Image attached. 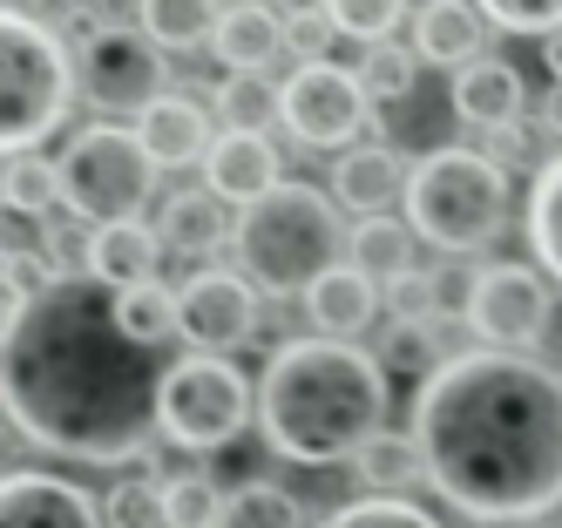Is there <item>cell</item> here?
I'll list each match as a JSON object with an SVG mask.
<instances>
[{
  "label": "cell",
  "mask_w": 562,
  "mask_h": 528,
  "mask_svg": "<svg viewBox=\"0 0 562 528\" xmlns=\"http://www.w3.org/2000/svg\"><path fill=\"white\" fill-rule=\"evenodd\" d=\"M414 224L407 217H359L352 224V244H346V265H359L367 278L393 284V278H407L414 271Z\"/></svg>",
  "instance_id": "26"
},
{
  "label": "cell",
  "mask_w": 562,
  "mask_h": 528,
  "mask_svg": "<svg viewBox=\"0 0 562 528\" xmlns=\"http://www.w3.org/2000/svg\"><path fill=\"white\" fill-rule=\"evenodd\" d=\"M156 231H164V244H170V251H183V258H204L211 244H231L237 217H224V196H217L211 183H196V190H177V196H164V211H156Z\"/></svg>",
  "instance_id": "22"
},
{
  "label": "cell",
  "mask_w": 562,
  "mask_h": 528,
  "mask_svg": "<svg viewBox=\"0 0 562 528\" xmlns=\"http://www.w3.org/2000/svg\"><path fill=\"white\" fill-rule=\"evenodd\" d=\"M224 21V0H136V27L156 41L164 55H183V48H204Z\"/></svg>",
  "instance_id": "24"
},
{
  "label": "cell",
  "mask_w": 562,
  "mask_h": 528,
  "mask_svg": "<svg viewBox=\"0 0 562 528\" xmlns=\"http://www.w3.org/2000/svg\"><path fill=\"white\" fill-rule=\"evenodd\" d=\"M217 528H305V502L278 481H245V487H231Z\"/></svg>",
  "instance_id": "29"
},
{
  "label": "cell",
  "mask_w": 562,
  "mask_h": 528,
  "mask_svg": "<svg viewBox=\"0 0 562 528\" xmlns=\"http://www.w3.org/2000/svg\"><path fill=\"white\" fill-rule=\"evenodd\" d=\"M271 8L285 21H299V14H326V0H271Z\"/></svg>",
  "instance_id": "43"
},
{
  "label": "cell",
  "mask_w": 562,
  "mask_h": 528,
  "mask_svg": "<svg viewBox=\"0 0 562 528\" xmlns=\"http://www.w3.org/2000/svg\"><path fill=\"white\" fill-rule=\"evenodd\" d=\"M258 427V386L237 359L217 352H183L164 373V400H156V434L183 454H224L231 440Z\"/></svg>",
  "instance_id": "8"
},
{
  "label": "cell",
  "mask_w": 562,
  "mask_h": 528,
  "mask_svg": "<svg viewBox=\"0 0 562 528\" xmlns=\"http://www.w3.org/2000/svg\"><path fill=\"white\" fill-rule=\"evenodd\" d=\"M0 196H8V217H48L61 203V162H48L42 149H8Z\"/></svg>",
  "instance_id": "28"
},
{
  "label": "cell",
  "mask_w": 562,
  "mask_h": 528,
  "mask_svg": "<svg viewBox=\"0 0 562 528\" xmlns=\"http://www.w3.org/2000/svg\"><path fill=\"white\" fill-rule=\"evenodd\" d=\"M521 237H529V258L562 284V149L536 170L529 203H521Z\"/></svg>",
  "instance_id": "23"
},
{
  "label": "cell",
  "mask_w": 562,
  "mask_h": 528,
  "mask_svg": "<svg viewBox=\"0 0 562 528\" xmlns=\"http://www.w3.org/2000/svg\"><path fill=\"white\" fill-rule=\"evenodd\" d=\"M224 487H217V474H204V468H183V474H170L164 481V528H217L224 521Z\"/></svg>",
  "instance_id": "30"
},
{
  "label": "cell",
  "mask_w": 562,
  "mask_h": 528,
  "mask_svg": "<svg viewBox=\"0 0 562 528\" xmlns=\"http://www.w3.org/2000/svg\"><path fill=\"white\" fill-rule=\"evenodd\" d=\"M407 224L420 244L448 258H474L508 231V211H515V183L508 170L474 149V143H440L414 162V183H407Z\"/></svg>",
  "instance_id": "5"
},
{
  "label": "cell",
  "mask_w": 562,
  "mask_h": 528,
  "mask_svg": "<svg viewBox=\"0 0 562 528\" xmlns=\"http://www.w3.org/2000/svg\"><path fill=\"white\" fill-rule=\"evenodd\" d=\"M75 75H82L89 109L109 115H143L149 102H164L170 89V61L143 27H82L75 41Z\"/></svg>",
  "instance_id": "11"
},
{
  "label": "cell",
  "mask_w": 562,
  "mask_h": 528,
  "mask_svg": "<svg viewBox=\"0 0 562 528\" xmlns=\"http://www.w3.org/2000/svg\"><path fill=\"white\" fill-rule=\"evenodd\" d=\"M0 528H109V515L82 481L42 474V468H8V481H0Z\"/></svg>",
  "instance_id": "13"
},
{
  "label": "cell",
  "mask_w": 562,
  "mask_h": 528,
  "mask_svg": "<svg viewBox=\"0 0 562 528\" xmlns=\"http://www.w3.org/2000/svg\"><path fill=\"white\" fill-rule=\"evenodd\" d=\"M61 278H68V271H61L48 251H27V244L14 237V244H8V318H14V312H27L34 299H48Z\"/></svg>",
  "instance_id": "36"
},
{
  "label": "cell",
  "mask_w": 562,
  "mask_h": 528,
  "mask_svg": "<svg viewBox=\"0 0 562 528\" xmlns=\"http://www.w3.org/2000/svg\"><path fill=\"white\" fill-rule=\"evenodd\" d=\"M136 136L143 149L156 156V170H190V162H204L217 149V115L204 102H190V96H164V102H149L136 115Z\"/></svg>",
  "instance_id": "17"
},
{
  "label": "cell",
  "mask_w": 562,
  "mask_h": 528,
  "mask_svg": "<svg viewBox=\"0 0 562 528\" xmlns=\"http://www.w3.org/2000/svg\"><path fill=\"white\" fill-rule=\"evenodd\" d=\"M407 183H414V162L393 143H359L333 162V196H339V211H352V224L393 217V203H407Z\"/></svg>",
  "instance_id": "14"
},
{
  "label": "cell",
  "mask_w": 562,
  "mask_h": 528,
  "mask_svg": "<svg viewBox=\"0 0 562 528\" xmlns=\"http://www.w3.org/2000/svg\"><path fill=\"white\" fill-rule=\"evenodd\" d=\"M352 474H359V487L367 495H400L407 502V487H420L427 481V454H420V440L414 434H373L367 440V454L352 461Z\"/></svg>",
  "instance_id": "25"
},
{
  "label": "cell",
  "mask_w": 562,
  "mask_h": 528,
  "mask_svg": "<svg viewBox=\"0 0 562 528\" xmlns=\"http://www.w3.org/2000/svg\"><path fill=\"white\" fill-rule=\"evenodd\" d=\"M333 41H339L333 14H299V21H285V55H299V61H333Z\"/></svg>",
  "instance_id": "40"
},
{
  "label": "cell",
  "mask_w": 562,
  "mask_h": 528,
  "mask_svg": "<svg viewBox=\"0 0 562 528\" xmlns=\"http://www.w3.org/2000/svg\"><path fill=\"white\" fill-rule=\"evenodd\" d=\"M278 122L299 149H359V136L373 130V96L359 68L339 61H299L278 81Z\"/></svg>",
  "instance_id": "10"
},
{
  "label": "cell",
  "mask_w": 562,
  "mask_h": 528,
  "mask_svg": "<svg viewBox=\"0 0 562 528\" xmlns=\"http://www.w3.org/2000/svg\"><path fill=\"white\" fill-rule=\"evenodd\" d=\"M542 130L562 143V89H555V81H549V96H542Z\"/></svg>",
  "instance_id": "41"
},
{
  "label": "cell",
  "mask_w": 562,
  "mask_h": 528,
  "mask_svg": "<svg viewBox=\"0 0 562 528\" xmlns=\"http://www.w3.org/2000/svg\"><path fill=\"white\" fill-rule=\"evenodd\" d=\"M326 14L346 41H359V48H380V41H393V27L407 21V0H326Z\"/></svg>",
  "instance_id": "35"
},
{
  "label": "cell",
  "mask_w": 562,
  "mask_h": 528,
  "mask_svg": "<svg viewBox=\"0 0 562 528\" xmlns=\"http://www.w3.org/2000/svg\"><path fill=\"white\" fill-rule=\"evenodd\" d=\"M440 284H448V278H440V271H407V278H393L386 284V305H393V318H440V312H448V292H440Z\"/></svg>",
  "instance_id": "39"
},
{
  "label": "cell",
  "mask_w": 562,
  "mask_h": 528,
  "mask_svg": "<svg viewBox=\"0 0 562 528\" xmlns=\"http://www.w3.org/2000/svg\"><path fill=\"white\" fill-rule=\"evenodd\" d=\"M217 130H265V115H278V89L265 75H224L211 89Z\"/></svg>",
  "instance_id": "32"
},
{
  "label": "cell",
  "mask_w": 562,
  "mask_h": 528,
  "mask_svg": "<svg viewBox=\"0 0 562 528\" xmlns=\"http://www.w3.org/2000/svg\"><path fill=\"white\" fill-rule=\"evenodd\" d=\"M481 41H488V14H481L474 0H420L407 48L434 68H468V61L488 55Z\"/></svg>",
  "instance_id": "21"
},
{
  "label": "cell",
  "mask_w": 562,
  "mask_h": 528,
  "mask_svg": "<svg viewBox=\"0 0 562 528\" xmlns=\"http://www.w3.org/2000/svg\"><path fill=\"white\" fill-rule=\"evenodd\" d=\"M352 231L339 224V196L305 177H285L271 196L245 203L231 231L237 271H245L265 299H305L326 271L346 265Z\"/></svg>",
  "instance_id": "4"
},
{
  "label": "cell",
  "mask_w": 562,
  "mask_h": 528,
  "mask_svg": "<svg viewBox=\"0 0 562 528\" xmlns=\"http://www.w3.org/2000/svg\"><path fill=\"white\" fill-rule=\"evenodd\" d=\"M115 318H123V333L149 352H164L170 339H183V305L164 278H149V284H130V292H115Z\"/></svg>",
  "instance_id": "27"
},
{
  "label": "cell",
  "mask_w": 562,
  "mask_h": 528,
  "mask_svg": "<svg viewBox=\"0 0 562 528\" xmlns=\"http://www.w3.org/2000/svg\"><path fill=\"white\" fill-rule=\"evenodd\" d=\"M211 55L231 75H265L278 55H285V14L271 0H224V21L211 34Z\"/></svg>",
  "instance_id": "19"
},
{
  "label": "cell",
  "mask_w": 562,
  "mask_h": 528,
  "mask_svg": "<svg viewBox=\"0 0 562 528\" xmlns=\"http://www.w3.org/2000/svg\"><path fill=\"white\" fill-rule=\"evenodd\" d=\"M170 359L123 333L115 292L82 278H61L48 299L8 318V420L55 461L82 468H156V400H164Z\"/></svg>",
  "instance_id": "1"
},
{
  "label": "cell",
  "mask_w": 562,
  "mask_h": 528,
  "mask_svg": "<svg viewBox=\"0 0 562 528\" xmlns=\"http://www.w3.org/2000/svg\"><path fill=\"white\" fill-rule=\"evenodd\" d=\"M102 515H109V528H164V481L123 474L102 495Z\"/></svg>",
  "instance_id": "37"
},
{
  "label": "cell",
  "mask_w": 562,
  "mask_h": 528,
  "mask_svg": "<svg viewBox=\"0 0 562 528\" xmlns=\"http://www.w3.org/2000/svg\"><path fill=\"white\" fill-rule=\"evenodd\" d=\"M61 162V211L75 224H136L156 196V156L143 149L136 122H89L75 130L68 149L55 156Z\"/></svg>",
  "instance_id": "7"
},
{
  "label": "cell",
  "mask_w": 562,
  "mask_h": 528,
  "mask_svg": "<svg viewBox=\"0 0 562 528\" xmlns=\"http://www.w3.org/2000/svg\"><path fill=\"white\" fill-rule=\"evenodd\" d=\"M448 102H454V115L468 122L474 136H502V130H515V122H521V109H529V89H521V68L515 61L481 55V61L454 68Z\"/></svg>",
  "instance_id": "15"
},
{
  "label": "cell",
  "mask_w": 562,
  "mask_h": 528,
  "mask_svg": "<svg viewBox=\"0 0 562 528\" xmlns=\"http://www.w3.org/2000/svg\"><path fill=\"white\" fill-rule=\"evenodd\" d=\"M299 305H305V318H312L318 339H352L359 346V333H367V325L380 318V305H386V284L367 278L359 265H339V271L318 278Z\"/></svg>",
  "instance_id": "18"
},
{
  "label": "cell",
  "mask_w": 562,
  "mask_h": 528,
  "mask_svg": "<svg viewBox=\"0 0 562 528\" xmlns=\"http://www.w3.org/2000/svg\"><path fill=\"white\" fill-rule=\"evenodd\" d=\"M164 231H156L149 217H136V224H109V231H89V258H82V271L95 278V284H109V292H130V284H149L156 278V265H164Z\"/></svg>",
  "instance_id": "20"
},
{
  "label": "cell",
  "mask_w": 562,
  "mask_h": 528,
  "mask_svg": "<svg viewBox=\"0 0 562 528\" xmlns=\"http://www.w3.org/2000/svg\"><path fill=\"white\" fill-rule=\"evenodd\" d=\"M258 284L245 271H224V265H196L177 284V305H183V346L190 352H217L231 359L237 346L258 339Z\"/></svg>",
  "instance_id": "12"
},
{
  "label": "cell",
  "mask_w": 562,
  "mask_h": 528,
  "mask_svg": "<svg viewBox=\"0 0 562 528\" xmlns=\"http://www.w3.org/2000/svg\"><path fill=\"white\" fill-rule=\"evenodd\" d=\"M0 61H8L0 136H8V149H42L68 122V102H75V89H82V75H75V48L42 14L8 8V21H0Z\"/></svg>",
  "instance_id": "6"
},
{
  "label": "cell",
  "mask_w": 562,
  "mask_h": 528,
  "mask_svg": "<svg viewBox=\"0 0 562 528\" xmlns=\"http://www.w3.org/2000/svg\"><path fill=\"white\" fill-rule=\"evenodd\" d=\"M318 528H440V515H427L420 502H400V495H359L333 508Z\"/></svg>",
  "instance_id": "34"
},
{
  "label": "cell",
  "mask_w": 562,
  "mask_h": 528,
  "mask_svg": "<svg viewBox=\"0 0 562 528\" xmlns=\"http://www.w3.org/2000/svg\"><path fill=\"white\" fill-rule=\"evenodd\" d=\"M434 325H440V318H393V325H386V339H380V366H386V373L434 380L440 366H448V359H440Z\"/></svg>",
  "instance_id": "31"
},
{
  "label": "cell",
  "mask_w": 562,
  "mask_h": 528,
  "mask_svg": "<svg viewBox=\"0 0 562 528\" xmlns=\"http://www.w3.org/2000/svg\"><path fill=\"white\" fill-rule=\"evenodd\" d=\"M461 325L488 352H536L555 325V278L536 258H495L468 278Z\"/></svg>",
  "instance_id": "9"
},
{
  "label": "cell",
  "mask_w": 562,
  "mask_h": 528,
  "mask_svg": "<svg viewBox=\"0 0 562 528\" xmlns=\"http://www.w3.org/2000/svg\"><path fill=\"white\" fill-rule=\"evenodd\" d=\"M359 81H367L373 102H407L420 89V55L400 48V41H380V48H359Z\"/></svg>",
  "instance_id": "33"
},
{
  "label": "cell",
  "mask_w": 562,
  "mask_h": 528,
  "mask_svg": "<svg viewBox=\"0 0 562 528\" xmlns=\"http://www.w3.org/2000/svg\"><path fill=\"white\" fill-rule=\"evenodd\" d=\"M474 8L502 34H562V0H474Z\"/></svg>",
  "instance_id": "38"
},
{
  "label": "cell",
  "mask_w": 562,
  "mask_h": 528,
  "mask_svg": "<svg viewBox=\"0 0 562 528\" xmlns=\"http://www.w3.org/2000/svg\"><path fill=\"white\" fill-rule=\"evenodd\" d=\"M542 68H549V81L562 89V34H549V41H542Z\"/></svg>",
  "instance_id": "42"
},
{
  "label": "cell",
  "mask_w": 562,
  "mask_h": 528,
  "mask_svg": "<svg viewBox=\"0 0 562 528\" xmlns=\"http://www.w3.org/2000/svg\"><path fill=\"white\" fill-rule=\"evenodd\" d=\"M204 183L224 196V203H258V196H271L278 183H285V162H278V143L265 136V130H224L217 136V149L204 156Z\"/></svg>",
  "instance_id": "16"
},
{
  "label": "cell",
  "mask_w": 562,
  "mask_h": 528,
  "mask_svg": "<svg viewBox=\"0 0 562 528\" xmlns=\"http://www.w3.org/2000/svg\"><path fill=\"white\" fill-rule=\"evenodd\" d=\"M258 434L278 461L339 468L386 434V366L352 339H285L258 373Z\"/></svg>",
  "instance_id": "3"
},
{
  "label": "cell",
  "mask_w": 562,
  "mask_h": 528,
  "mask_svg": "<svg viewBox=\"0 0 562 528\" xmlns=\"http://www.w3.org/2000/svg\"><path fill=\"white\" fill-rule=\"evenodd\" d=\"M407 434L427 487L468 521L529 528L562 508V366L536 352H448L420 380Z\"/></svg>",
  "instance_id": "2"
}]
</instances>
